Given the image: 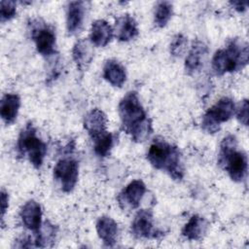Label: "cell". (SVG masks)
<instances>
[{
    "label": "cell",
    "mask_w": 249,
    "mask_h": 249,
    "mask_svg": "<svg viewBox=\"0 0 249 249\" xmlns=\"http://www.w3.org/2000/svg\"><path fill=\"white\" fill-rule=\"evenodd\" d=\"M235 112V105L231 98L224 96L212 105L202 116L201 127L210 134L216 133L221 124L229 121Z\"/></svg>",
    "instance_id": "52a82bcc"
},
{
    "label": "cell",
    "mask_w": 249,
    "mask_h": 249,
    "mask_svg": "<svg viewBox=\"0 0 249 249\" xmlns=\"http://www.w3.org/2000/svg\"><path fill=\"white\" fill-rule=\"evenodd\" d=\"M47 149V144L38 136L37 129L33 124L27 123L18 137V155L21 158H26L35 168L39 169L44 162Z\"/></svg>",
    "instance_id": "5b68a950"
},
{
    "label": "cell",
    "mask_w": 249,
    "mask_h": 249,
    "mask_svg": "<svg viewBox=\"0 0 249 249\" xmlns=\"http://www.w3.org/2000/svg\"><path fill=\"white\" fill-rule=\"evenodd\" d=\"M130 231L134 237L139 239L157 238L162 235V232L154 226V216L151 209H141L135 214Z\"/></svg>",
    "instance_id": "9c48e42d"
},
{
    "label": "cell",
    "mask_w": 249,
    "mask_h": 249,
    "mask_svg": "<svg viewBox=\"0 0 249 249\" xmlns=\"http://www.w3.org/2000/svg\"><path fill=\"white\" fill-rule=\"evenodd\" d=\"M53 177L59 184L62 192L71 193L78 182V161L75 159L69 157L61 158L56 161L53 167Z\"/></svg>",
    "instance_id": "ba28073f"
},
{
    "label": "cell",
    "mask_w": 249,
    "mask_h": 249,
    "mask_svg": "<svg viewBox=\"0 0 249 249\" xmlns=\"http://www.w3.org/2000/svg\"><path fill=\"white\" fill-rule=\"evenodd\" d=\"M17 15V3L15 1L4 0L0 3V18L4 23L14 18Z\"/></svg>",
    "instance_id": "484cf974"
},
{
    "label": "cell",
    "mask_w": 249,
    "mask_h": 249,
    "mask_svg": "<svg viewBox=\"0 0 249 249\" xmlns=\"http://www.w3.org/2000/svg\"><path fill=\"white\" fill-rule=\"evenodd\" d=\"M146 193V186L142 180H133L118 195L117 200L123 210H132L139 207Z\"/></svg>",
    "instance_id": "30bf717a"
},
{
    "label": "cell",
    "mask_w": 249,
    "mask_h": 249,
    "mask_svg": "<svg viewBox=\"0 0 249 249\" xmlns=\"http://www.w3.org/2000/svg\"><path fill=\"white\" fill-rule=\"evenodd\" d=\"M118 112L122 127L132 141L141 143L150 137L153 132L152 120L147 116L136 91H128L121 99Z\"/></svg>",
    "instance_id": "6da1fadb"
},
{
    "label": "cell",
    "mask_w": 249,
    "mask_h": 249,
    "mask_svg": "<svg viewBox=\"0 0 249 249\" xmlns=\"http://www.w3.org/2000/svg\"><path fill=\"white\" fill-rule=\"evenodd\" d=\"M20 97L17 93H6L0 101V116L6 124H12L18 118Z\"/></svg>",
    "instance_id": "d6986e66"
},
{
    "label": "cell",
    "mask_w": 249,
    "mask_h": 249,
    "mask_svg": "<svg viewBox=\"0 0 249 249\" xmlns=\"http://www.w3.org/2000/svg\"><path fill=\"white\" fill-rule=\"evenodd\" d=\"M147 160L156 169L166 172L173 180L181 181L184 177V166L179 148L164 139L156 138L147 152Z\"/></svg>",
    "instance_id": "7a4b0ae2"
},
{
    "label": "cell",
    "mask_w": 249,
    "mask_h": 249,
    "mask_svg": "<svg viewBox=\"0 0 249 249\" xmlns=\"http://www.w3.org/2000/svg\"><path fill=\"white\" fill-rule=\"evenodd\" d=\"M96 232L103 244L113 247L118 241L119 226L117 222L109 216H101L96 222Z\"/></svg>",
    "instance_id": "9a60e30c"
},
{
    "label": "cell",
    "mask_w": 249,
    "mask_h": 249,
    "mask_svg": "<svg viewBox=\"0 0 249 249\" xmlns=\"http://www.w3.org/2000/svg\"><path fill=\"white\" fill-rule=\"evenodd\" d=\"M139 33L137 22L133 17L128 14L123 15L116 19L114 35L121 42H128Z\"/></svg>",
    "instance_id": "e0dca14e"
},
{
    "label": "cell",
    "mask_w": 249,
    "mask_h": 249,
    "mask_svg": "<svg viewBox=\"0 0 249 249\" xmlns=\"http://www.w3.org/2000/svg\"><path fill=\"white\" fill-rule=\"evenodd\" d=\"M207 221L203 217L195 214L183 227L182 235L188 240L198 241L204 236L207 231Z\"/></svg>",
    "instance_id": "44dd1931"
},
{
    "label": "cell",
    "mask_w": 249,
    "mask_h": 249,
    "mask_svg": "<svg viewBox=\"0 0 249 249\" xmlns=\"http://www.w3.org/2000/svg\"><path fill=\"white\" fill-rule=\"evenodd\" d=\"M94 153L101 158H105L109 155L114 145V136L112 133L107 132L100 137L92 140Z\"/></svg>",
    "instance_id": "cb8c5ba5"
},
{
    "label": "cell",
    "mask_w": 249,
    "mask_h": 249,
    "mask_svg": "<svg viewBox=\"0 0 249 249\" xmlns=\"http://www.w3.org/2000/svg\"><path fill=\"white\" fill-rule=\"evenodd\" d=\"M87 3L84 1H71L66 10V28L71 35L80 31L86 15Z\"/></svg>",
    "instance_id": "5bb4252c"
},
{
    "label": "cell",
    "mask_w": 249,
    "mask_h": 249,
    "mask_svg": "<svg viewBox=\"0 0 249 249\" xmlns=\"http://www.w3.org/2000/svg\"><path fill=\"white\" fill-rule=\"evenodd\" d=\"M230 4L239 13L244 12L247 9V2H242V1H231Z\"/></svg>",
    "instance_id": "f1b7e54d"
},
{
    "label": "cell",
    "mask_w": 249,
    "mask_h": 249,
    "mask_svg": "<svg viewBox=\"0 0 249 249\" xmlns=\"http://www.w3.org/2000/svg\"><path fill=\"white\" fill-rule=\"evenodd\" d=\"M187 45H188V40H187V37L184 36L183 34H176L171 42H170V45H169V52H170V54L172 56H175V57H178V56H181L186 49H187Z\"/></svg>",
    "instance_id": "d4e9b609"
},
{
    "label": "cell",
    "mask_w": 249,
    "mask_h": 249,
    "mask_svg": "<svg viewBox=\"0 0 249 249\" xmlns=\"http://www.w3.org/2000/svg\"><path fill=\"white\" fill-rule=\"evenodd\" d=\"M114 36L113 27L104 19H96L92 22L89 41L96 47L107 46Z\"/></svg>",
    "instance_id": "ac0fdd59"
},
{
    "label": "cell",
    "mask_w": 249,
    "mask_h": 249,
    "mask_svg": "<svg viewBox=\"0 0 249 249\" xmlns=\"http://www.w3.org/2000/svg\"><path fill=\"white\" fill-rule=\"evenodd\" d=\"M218 163L228 172L232 181L239 183L245 180L248 171V160L243 151L237 150V140L234 135L229 134L223 138Z\"/></svg>",
    "instance_id": "277c9868"
},
{
    "label": "cell",
    "mask_w": 249,
    "mask_h": 249,
    "mask_svg": "<svg viewBox=\"0 0 249 249\" xmlns=\"http://www.w3.org/2000/svg\"><path fill=\"white\" fill-rule=\"evenodd\" d=\"M83 124L91 140H94L108 132L107 116L102 110L98 108H94L87 113L84 118Z\"/></svg>",
    "instance_id": "8fae6325"
},
{
    "label": "cell",
    "mask_w": 249,
    "mask_h": 249,
    "mask_svg": "<svg viewBox=\"0 0 249 249\" xmlns=\"http://www.w3.org/2000/svg\"><path fill=\"white\" fill-rule=\"evenodd\" d=\"M56 236V227L53 226L50 221H46L42 224L40 231L36 233L34 240L35 247L46 248L52 247L54 243Z\"/></svg>",
    "instance_id": "7402d4cb"
},
{
    "label": "cell",
    "mask_w": 249,
    "mask_h": 249,
    "mask_svg": "<svg viewBox=\"0 0 249 249\" xmlns=\"http://www.w3.org/2000/svg\"><path fill=\"white\" fill-rule=\"evenodd\" d=\"M248 58V44L242 39L232 38L225 48L216 51L214 53L211 60L212 70L218 76L236 72L247 65Z\"/></svg>",
    "instance_id": "3957f363"
},
{
    "label": "cell",
    "mask_w": 249,
    "mask_h": 249,
    "mask_svg": "<svg viewBox=\"0 0 249 249\" xmlns=\"http://www.w3.org/2000/svg\"><path fill=\"white\" fill-rule=\"evenodd\" d=\"M207 53L208 48L202 41L193 42L185 59V70L188 75H193L201 69Z\"/></svg>",
    "instance_id": "4fadbf2b"
},
{
    "label": "cell",
    "mask_w": 249,
    "mask_h": 249,
    "mask_svg": "<svg viewBox=\"0 0 249 249\" xmlns=\"http://www.w3.org/2000/svg\"><path fill=\"white\" fill-rule=\"evenodd\" d=\"M103 78L113 87L122 88L126 81V72L118 60L108 59L103 66Z\"/></svg>",
    "instance_id": "ffe728a7"
},
{
    "label": "cell",
    "mask_w": 249,
    "mask_h": 249,
    "mask_svg": "<svg viewBox=\"0 0 249 249\" xmlns=\"http://www.w3.org/2000/svg\"><path fill=\"white\" fill-rule=\"evenodd\" d=\"M173 15V6L168 1H160L157 3L154 12V23L157 27H164Z\"/></svg>",
    "instance_id": "603a6c76"
},
{
    "label": "cell",
    "mask_w": 249,
    "mask_h": 249,
    "mask_svg": "<svg viewBox=\"0 0 249 249\" xmlns=\"http://www.w3.org/2000/svg\"><path fill=\"white\" fill-rule=\"evenodd\" d=\"M248 109H249L248 100L243 99L241 101V103L239 104V107H238L237 112H236L237 121L245 126L248 125Z\"/></svg>",
    "instance_id": "4316f807"
},
{
    "label": "cell",
    "mask_w": 249,
    "mask_h": 249,
    "mask_svg": "<svg viewBox=\"0 0 249 249\" xmlns=\"http://www.w3.org/2000/svg\"><path fill=\"white\" fill-rule=\"evenodd\" d=\"M0 204H1V218L4 219L5 213L9 207V195L5 190L1 191V198H0Z\"/></svg>",
    "instance_id": "83f0119b"
},
{
    "label": "cell",
    "mask_w": 249,
    "mask_h": 249,
    "mask_svg": "<svg viewBox=\"0 0 249 249\" xmlns=\"http://www.w3.org/2000/svg\"><path fill=\"white\" fill-rule=\"evenodd\" d=\"M72 57L80 72L86 71L93 58L92 44L89 40L79 39L73 46Z\"/></svg>",
    "instance_id": "2e32d148"
},
{
    "label": "cell",
    "mask_w": 249,
    "mask_h": 249,
    "mask_svg": "<svg viewBox=\"0 0 249 249\" xmlns=\"http://www.w3.org/2000/svg\"><path fill=\"white\" fill-rule=\"evenodd\" d=\"M19 217L23 226L33 231L35 234L42 227V209L41 205L34 199L26 201L19 211Z\"/></svg>",
    "instance_id": "7c38bea8"
},
{
    "label": "cell",
    "mask_w": 249,
    "mask_h": 249,
    "mask_svg": "<svg viewBox=\"0 0 249 249\" xmlns=\"http://www.w3.org/2000/svg\"><path fill=\"white\" fill-rule=\"evenodd\" d=\"M27 25L37 52L45 57L54 55L56 53V37L53 28L38 18L30 19Z\"/></svg>",
    "instance_id": "8992f818"
}]
</instances>
